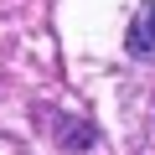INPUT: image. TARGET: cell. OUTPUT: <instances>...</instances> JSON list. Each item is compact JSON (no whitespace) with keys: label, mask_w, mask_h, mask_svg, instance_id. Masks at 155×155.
Returning a JSON list of instances; mask_svg holds the SVG:
<instances>
[{"label":"cell","mask_w":155,"mask_h":155,"mask_svg":"<svg viewBox=\"0 0 155 155\" xmlns=\"http://www.w3.org/2000/svg\"><path fill=\"white\" fill-rule=\"evenodd\" d=\"M124 47L134 52V57H155V0L129 21V36H124Z\"/></svg>","instance_id":"cell-1"}]
</instances>
